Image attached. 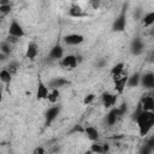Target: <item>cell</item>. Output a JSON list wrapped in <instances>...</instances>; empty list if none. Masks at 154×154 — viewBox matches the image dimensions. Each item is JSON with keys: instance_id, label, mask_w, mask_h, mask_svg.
Returning <instances> with one entry per match:
<instances>
[{"instance_id": "obj_1", "label": "cell", "mask_w": 154, "mask_h": 154, "mask_svg": "<svg viewBox=\"0 0 154 154\" xmlns=\"http://www.w3.org/2000/svg\"><path fill=\"white\" fill-rule=\"evenodd\" d=\"M138 126V131L141 136H146L154 125V111H144L141 109L132 117Z\"/></svg>"}, {"instance_id": "obj_2", "label": "cell", "mask_w": 154, "mask_h": 154, "mask_svg": "<svg viewBox=\"0 0 154 154\" xmlns=\"http://www.w3.org/2000/svg\"><path fill=\"white\" fill-rule=\"evenodd\" d=\"M78 60H77V55H73V54H67V55H64L61 59H60V66L67 71H71V70H75L78 65Z\"/></svg>"}, {"instance_id": "obj_3", "label": "cell", "mask_w": 154, "mask_h": 154, "mask_svg": "<svg viewBox=\"0 0 154 154\" xmlns=\"http://www.w3.org/2000/svg\"><path fill=\"white\" fill-rule=\"evenodd\" d=\"M126 28V12L125 8L122 11V13L113 20L112 23V31L114 32H123Z\"/></svg>"}, {"instance_id": "obj_4", "label": "cell", "mask_w": 154, "mask_h": 154, "mask_svg": "<svg viewBox=\"0 0 154 154\" xmlns=\"http://www.w3.org/2000/svg\"><path fill=\"white\" fill-rule=\"evenodd\" d=\"M24 35H25V31H24L23 26L16 19H12V22L10 23V26H8V36L18 40L20 37H23Z\"/></svg>"}, {"instance_id": "obj_5", "label": "cell", "mask_w": 154, "mask_h": 154, "mask_svg": "<svg viewBox=\"0 0 154 154\" xmlns=\"http://www.w3.org/2000/svg\"><path fill=\"white\" fill-rule=\"evenodd\" d=\"M59 113H60V106L59 105L51 106L45 113V124H46V126H49L58 118Z\"/></svg>"}, {"instance_id": "obj_6", "label": "cell", "mask_w": 154, "mask_h": 154, "mask_svg": "<svg viewBox=\"0 0 154 154\" xmlns=\"http://www.w3.org/2000/svg\"><path fill=\"white\" fill-rule=\"evenodd\" d=\"M117 99H118V95L114 94V93H109V91H105L102 93L101 95V102H102V106L105 108H112L114 107L116 102H117Z\"/></svg>"}, {"instance_id": "obj_7", "label": "cell", "mask_w": 154, "mask_h": 154, "mask_svg": "<svg viewBox=\"0 0 154 154\" xmlns=\"http://www.w3.org/2000/svg\"><path fill=\"white\" fill-rule=\"evenodd\" d=\"M144 51V43L143 40L140 37H134L130 45V52L132 55H141Z\"/></svg>"}, {"instance_id": "obj_8", "label": "cell", "mask_w": 154, "mask_h": 154, "mask_svg": "<svg viewBox=\"0 0 154 154\" xmlns=\"http://www.w3.org/2000/svg\"><path fill=\"white\" fill-rule=\"evenodd\" d=\"M140 84L144 88V89H153L154 88V73L153 72H146L143 75H141L140 77Z\"/></svg>"}, {"instance_id": "obj_9", "label": "cell", "mask_w": 154, "mask_h": 154, "mask_svg": "<svg viewBox=\"0 0 154 154\" xmlns=\"http://www.w3.org/2000/svg\"><path fill=\"white\" fill-rule=\"evenodd\" d=\"M84 42V36L81 34H69L64 36V43L67 46H78Z\"/></svg>"}, {"instance_id": "obj_10", "label": "cell", "mask_w": 154, "mask_h": 154, "mask_svg": "<svg viewBox=\"0 0 154 154\" xmlns=\"http://www.w3.org/2000/svg\"><path fill=\"white\" fill-rule=\"evenodd\" d=\"M114 81V90H116V94H122L126 87V81H128V75L123 73L118 77H114L113 78Z\"/></svg>"}, {"instance_id": "obj_11", "label": "cell", "mask_w": 154, "mask_h": 154, "mask_svg": "<svg viewBox=\"0 0 154 154\" xmlns=\"http://www.w3.org/2000/svg\"><path fill=\"white\" fill-rule=\"evenodd\" d=\"M48 91H49L48 85L41 78H38V81H37V89H36V99L37 100H46L47 95H48Z\"/></svg>"}, {"instance_id": "obj_12", "label": "cell", "mask_w": 154, "mask_h": 154, "mask_svg": "<svg viewBox=\"0 0 154 154\" xmlns=\"http://www.w3.org/2000/svg\"><path fill=\"white\" fill-rule=\"evenodd\" d=\"M63 57H64V48L59 43H57L51 48L47 58L51 60H60Z\"/></svg>"}, {"instance_id": "obj_13", "label": "cell", "mask_w": 154, "mask_h": 154, "mask_svg": "<svg viewBox=\"0 0 154 154\" xmlns=\"http://www.w3.org/2000/svg\"><path fill=\"white\" fill-rule=\"evenodd\" d=\"M138 103H140L141 108L144 111H154V97L152 94H148L146 96L143 95Z\"/></svg>"}, {"instance_id": "obj_14", "label": "cell", "mask_w": 154, "mask_h": 154, "mask_svg": "<svg viewBox=\"0 0 154 154\" xmlns=\"http://www.w3.org/2000/svg\"><path fill=\"white\" fill-rule=\"evenodd\" d=\"M38 54V46L35 41H30L26 46V51H25V57L29 60H35L36 57Z\"/></svg>"}, {"instance_id": "obj_15", "label": "cell", "mask_w": 154, "mask_h": 154, "mask_svg": "<svg viewBox=\"0 0 154 154\" xmlns=\"http://www.w3.org/2000/svg\"><path fill=\"white\" fill-rule=\"evenodd\" d=\"M120 118V114H119V111H118V107H112V108H109V111H108V113L106 114V123H107V125H109V126H112V125H114L116 123H117V120Z\"/></svg>"}, {"instance_id": "obj_16", "label": "cell", "mask_w": 154, "mask_h": 154, "mask_svg": "<svg viewBox=\"0 0 154 154\" xmlns=\"http://www.w3.org/2000/svg\"><path fill=\"white\" fill-rule=\"evenodd\" d=\"M67 14L70 17H72V18H82V17L85 16L83 8L79 5H77V4H72L71 5V7L69 8V13Z\"/></svg>"}, {"instance_id": "obj_17", "label": "cell", "mask_w": 154, "mask_h": 154, "mask_svg": "<svg viewBox=\"0 0 154 154\" xmlns=\"http://www.w3.org/2000/svg\"><path fill=\"white\" fill-rule=\"evenodd\" d=\"M83 132L87 135V137H88L90 141H93V142L99 141V137H100V136H99V130H97L96 128H94V126H91V125H88V126L84 128Z\"/></svg>"}, {"instance_id": "obj_18", "label": "cell", "mask_w": 154, "mask_h": 154, "mask_svg": "<svg viewBox=\"0 0 154 154\" xmlns=\"http://www.w3.org/2000/svg\"><path fill=\"white\" fill-rule=\"evenodd\" d=\"M108 150H109V146L107 143H99L97 141H95V143L91 144L90 147V152L96 154H103V153H107Z\"/></svg>"}, {"instance_id": "obj_19", "label": "cell", "mask_w": 154, "mask_h": 154, "mask_svg": "<svg viewBox=\"0 0 154 154\" xmlns=\"http://www.w3.org/2000/svg\"><path fill=\"white\" fill-rule=\"evenodd\" d=\"M69 84H70V81H67V79H65V78H63V77H57V78L52 79L47 85H48V88H57V89H60V88H63V87H65V85H69Z\"/></svg>"}, {"instance_id": "obj_20", "label": "cell", "mask_w": 154, "mask_h": 154, "mask_svg": "<svg viewBox=\"0 0 154 154\" xmlns=\"http://www.w3.org/2000/svg\"><path fill=\"white\" fill-rule=\"evenodd\" d=\"M59 97H60L59 89H57V88H49V91H48V95H47V99L46 100H48V102H51V103L54 105L55 102H58Z\"/></svg>"}, {"instance_id": "obj_21", "label": "cell", "mask_w": 154, "mask_h": 154, "mask_svg": "<svg viewBox=\"0 0 154 154\" xmlns=\"http://www.w3.org/2000/svg\"><path fill=\"white\" fill-rule=\"evenodd\" d=\"M140 77H141V75H140L138 72H135V73H132L131 76H128L126 87H130V88L137 87V85L140 84Z\"/></svg>"}, {"instance_id": "obj_22", "label": "cell", "mask_w": 154, "mask_h": 154, "mask_svg": "<svg viewBox=\"0 0 154 154\" xmlns=\"http://www.w3.org/2000/svg\"><path fill=\"white\" fill-rule=\"evenodd\" d=\"M124 67H125L124 63H117L116 65H113L112 69H111V75H112V77L114 78V77H118V76L123 75V73H124Z\"/></svg>"}, {"instance_id": "obj_23", "label": "cell", "mask_w": 154, "mask_h": 154, "mask_svg": "<svg viewBox=\"0 0 154 154\" xmlns=\"http://www.w3.org/2000/svg\"><path fill=\"white\" fill-rule=\"evenodd\" d=\"M0 81L2 84H10L12 82V73L8 71V69H2L0 71Z\"/></svg>"}, {"instance_id": "obj_24", "label": "cell", "mask_w": 154, "mask_h": 154, "mask_svg": "<svg viewBox=\"0 0 154 154\" xmlns=\"http://www.w3.org/2000/svg\"><path fill=\"white\" fill-rule=\"evenodd\" d=\"M142 23H143L144 26H152L153 23H154V12L150 11L147 14H144L142 17Z\"/></svg>"}, {"instance_id": "obj_25", "label": "cell", "mask_w": 154, "mask_h": 154, "mask_svg": "<svg viewBox=\"0 0 154 154\" xmlns=\"http://www.w3.org/2000/svg\"><path fill=\"white\" fill-rule=\"evenodd\" d=\"M12 10V6L11 4H4V5H0V14H2L4 17L7 16Z\"/></svg>"}, {"instance_id": "obj_26", "label": "cell", "mask_w": 154, "mask_h": 154, "mask_svg": "<svg viewBox=\"0 0 154 154\" xmlns=\"http://www.w3.org/2000/svg\"><path fill=\"white\" fill-rule=\"evenodd\" d=\"M0 52L4 53V54H6V55H10L11 54V46L7 42L0 45Z\"/></svg>"}, {"instance_id": "obj_27", "label": "cell", "mask_w": 154, "mask_h": 154, "mask_svg": "<svg viewBox=\"0 0 154 154\" xmlns=\"http://www.w3.org/2000/svg\"><path fill=\"white\" fill-rule=\"evenodd\" d=\"M94 100H95V94H88V95L84 96L83 103H84V105H89V103H91Z\"/></svg>"}, {"instance_id": "obj_28", "label": "cell", "mask_w": 154, "mask_h": 154, "mask_svg": "<svg viewBox=\"0 0 154 154\" xmlns=\"http://www.w3.org/2000/svg\"><path fill=\"white\" fill-rule=\"evenodd\" d=\"M118 111H119V114H120V117H123L125 113H126V111H128V106H126V103H122L119 107H118Z\"/></svg>"}, {"instance_id": "obj_29", "label": "cell", "mask_w": 154, "mask_h": 154, "mask_svg": "<svg viewBox=\"0 0 154 154\" xmlns=\"http://www.w3.org/2000/svg\"><path fill=\"white\" fill-rule=\"evenodd\" d=\"M83 130H84V128H82L81 125H76L70 132H71V134H73V132H83Z\"/></svg>"}, {"instance_id": "obj_30", "label": "cell", "mask_w": 154, "mask_h": 154, "mask_svg": "<svg viewBox=\"0 0 154 154\" xmlns=\"http://www.w3.org/2000/svg\"><path fill=\"white\" fill-rule=\"evenodd\" d=\"M32 153H34V154H45V153H46V149L42 148V147H37V148L34 149Z\"/></svg>"}, {"instance_id": "obj_31", "label": "cell", "mask_w": 154, "mask_h": 154, "mask_svg": "<svg viewBox=\"0 0 154 154\" xmlns=\"http://www.w3.org/2000/svg\"><path fill=\"white\" fill-rule=\"evenodd\" d=\"M105 65H106V60H105V59H100V60H97V63H96V66H97L99 69L103 67Z\"/></svg>"}, {"instance_id": "obj_32", "label": "cell", "mask_w": 154, "mask_h": 154, "mask_svg": "<svg viewBox=\"0 0 154 154\" xmlns=\"http://www.w3.org/2000/svg\"><path fill=\"white\" fill-rule=\"evenodd\" d=\"M7 57H8V55H6V54H4V53L0 52V60H1V61H2V60H6Z\"/></svg>"}, {"instance_id": "obj_33", "label": "cell", "mask_w": 154, "mask_h": 154, "mask_svg": "<svg viewBox=\"0 0 154 154\" xmlns=\"http://www.w3.org/2000/svg\"><path fill=\"white\" fill-rule=\"evenodd\" d=\"M4 4H10V0H0V5H4Z\"/></svg>"}, {"instance_id": "obj_34", "label": "cell", "mask_w": 154, "mask_h": 154, "mask_svg": "<svg viewBox=\"0 0 154 154\" xmlns=\"http://www.w3.org/2000/svg\"><path fill=\"white\" fill-rule=\"evenodd\" d=\"M1 101H2V91H0V103H1Z\"/></svg>"}, {"instance_id": "obj_35", "label": "cell", "mask_w": 154, "mask_h": 154, "mask_svg": "<svg viewBox=\"0 0 154 154\" xmlns=\"http://www.w3.org/2000/svg\"><path fill=\"white\" fill-rule=\"evenodd\" d=\"M0 91H2V82L0 81Z\"/></svg>"}, {"instance_id": "obj_36", "label": "cell", "mask_w": 154, "mask_h": 154, "mask_svg": "<svg viewBox=\"0 0 154 154\" xmlns=\"http://www.w3.org/2000/svg\"><path fill=\"white\" fill-rule=\"evenodd\" d=\"M2 18H4V16H2V14H0V23H1V20H2Z\"/></svg>"}]
</instances>
